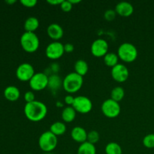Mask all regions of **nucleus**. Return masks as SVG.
<instances>
[{
	"instance_id": "nucleus-1",
	"label": "nucleus",
	"mask_w": 154,
	"mask_h": 154,
	"mask_svg": "<svg viewBox=\"0 0 154 154\" xmlns=\"http://www.w3.org/2000/svg\"><path fill=\"white\" fill-rule=\"evenodd\" d=\"M23 111L26 118L32 122L42 121L48 114V108L46 105L37 100L29 103H26Z\"/></svg>"
},
{
	"instance_id": "nucleus-2",
	"label": "nucleus",
	"mask_w": 154,
	"mask_h": 154,
	"mask_svg": "<svg viewBox=\"0 0 154 154\" xmlns=\"http://www.w3.org/2000/svg\"><path fill=\"white\" fill-rule=\"evenodd\" d=\"M84 84V78L76 72L68 74L63 81V87L67 93H75L81 90Z\"/></svg>"
},
{
	"instance_id": "nucleus-3",
	"label": "nucleus",
	"mask_w": 154,
	"mask_h": 154,
	"mask_svg": "<svg viewBox=\"0 0 154 154\" xmlns=\"http://www.w3.org/2000/svg\"><path fill=\"white\" fill-rule=\"evenodd\" d=\"M119 59L124 63H132L138 57V50L136 47L129 42H125L120 45L117 50Z\"/></svg>"
},
{
	"instance_id": "nucleus-4",
	"label": "nucleus",
	"mask_w": 154,
	"mask_h": 154,
	"mask_svg": "<svg viewBox=\"0 0 154 154\" xmlns=\"http://www.w3.org/2000/svg\"><path fill=\"white\" fill-rule=\"evenodd\" d=\"M58 139L57 136L51 131H46L40 135L38 138V146L45 153H51L57 147Z\"/></svg>"
},
{
	"instance_id": "nucleus-5",
	"label": "nucleus",
	"mask_w": 154,
	"mask_h": 154,
	"mask_svg": "<svg viewBox=\"0 0 154 154\" xmlns=\"http://www.w3.org/2000/svg\"><path fill=\"white\" fill-rule=\"evenodd\" d=\"M39 38L35 32H25L20 37V45L27 53H34L39 48Z\"/></svg>"
},
{
	"instance_id": "nucleus-6",
	"label": "nucleus",
	"mask_w": 154,
	"mask_h": 154,
	"mask_svg": "<svg viewBox=\"0 0 154 154\" xmlns=\"http://www.w3.org/2000/svg\"><path fill=\"white\" fill-rule=\"evenodd\" d=\"M101 109L104 115L108 118H115L118 117L121 111L120 103L111 99L104 101Z\"/></svg>"
},
{
	"instance_id": "nucleus-7",
	"label": "nucleus",
	"mask_w": 154,
	"mask_h": 154,
	"mask_svg": "<svg viewBox=\"0 0 154 154\" xmlns=\"http://www.w3.org/2000/svg\"><path fill=\"white\" fill-rule=\"evenodd\" d=\"M48 80L49 76L45 72H38L29 81V86L32 90L35 91H41L48 87Z\"/></svg>"
},
{
	"instance_id": "nucleus-8",
	"label": "nucleus",
	"mask_w": 154,
	"mask_h": 154,
	"mask_svg": "<svg viewBox=\"0 0 154 154\" xmlns=\"http://www.w3.org/2000/svg\"><path fill=\"white\" fill-rule=\"evenodd\" d=\"M72 107L76 111V112L84 114L91 111L93 108V103L92 101L87 96H79L75 98Z\"/></svg>"
},
{
	"instance_id": "nucleus-9",
	"label": "nucleus",
	"mask_w": 154,
	"mask_h": 154,
	"mask_svg": "<svg viewBox=\"0 0 154 154\" xmlns=\"http://www.w3.org/2000/svg\"><path fill=\"white\" fill-rule=\"evenodd\" d=\"M35 74V69L31 64L27 63H22L17 67L16 70V76L18 80L21 81H29L32 79Z\"/></svg>"
},
{
	"instance_id": "nucleus-10",
	"label": "nucleus",
	"mask_w": 154,
	"mask_h": 154,
	"mask_svg": "<svg viewBox=\"0 0 154 154\" xmlns=\"http://www.w3.org/2000/svg\"><path fill=\"white\" fill-rule=\"evenodd\" d=\"M65 53L64 45L59 42H51L47 46L45 50V54L47 57L51 60H58L63 57Z\"/></svg>"
},
{
	"instance_id": "nucleus-11",
	"label": "nucleus",
	"mask_w": 154,
	"mask_h": 154,
	"mask_svg": "<svg viewBox=\"0 0 154 154\" xmlns=\"http://www.w3.org/2000/svg\"><path fill=\"white\" fill-rule=\"evenodd\" d=\"M91 53L96 57H104L108 53V44L103 38L96 39L91 45Z\"/></svg>"
},
{
	"instance_id": "nucleus-12",
	"label": "nucleus",
	"mask_w": 154,
	"mask_h": 154,
	"mask_svg": "<svg viewBox=\"0 0 154 154\" xmlns=\"http://www.w3.org/2000/svg\"><path fill=\"white\" fill-rule=\"evenodd\" d=\"M129 70L125 65L118 63L111 69V76L115 81L123 83L129 78Z\"/></svg>"
},
{
	"instance_id": "nucleus-13",
	"label": "nucleus",
	"mask_w": 154,
	"mask_h": 154,
	"mask_svg": "<svg viewBox=\"0 0 154 154\" xmlns=\"http://www.w3.org/2000/svg\"><path fill=\"white\" fill-rule=\"evenodd\" d=\"M115 11L117 14L122 17H129L133 14L134 8L128 2H120L116 5Z\"/></svg>"
},
{
	"instance_id": "nucleus-14",
	"label": "nucleus",
	"mask_w": 154,
	"mask_h": 154,
	"mask_svg": "<svg viewBox=\"0 0 154 154\" xmlns=\"http://www.w3.org/2000/svg\"><path fill=\"white\" fill-rule=\"evenodd\" d=\"M47 32H48V36L56 42L62 38L64 34L63 29L62 28L61 26L57 23L50 24L47 29Z\"/></svg>"
},
{
	"instance_id": "nucleus-15",
	"label": "nucleus",
	"mask_w": 154,
	"mask_h": 154,
	"mask_svg": "<svg viewBox=\"0 0 154 154\" xmlns=\"http://www.w3.org/2000/svg\"><path fill=\"white\" fill-rule=\"evenodd\" d=\"M87 132L81 126H75L71 132L72 138L76 142L82 144L87 141Z\"/></svg>"
},
{
	"instance_id": "nucleus-16",
	"label": "nucleus",
	"mask_w": 154,
	"mask_h": 154,
	"mask_svg": "<svg viewBox=\"0 0 154 154\" xmlns=\"http://www.w3.org/2000/svg\"><path fill=\"white\" fill-rule=\"evenodd\" d=\"M4 96L10 102H15L20 96V90L15 86H8L4 90Z\"/></svg>"
},
{
	"instance_id": "nucleus-17",
	"label": "nucleus",
	"mask_w": 154,
	"mask_h": 154,
	"mask_svg": "<svg viewBox=\"0 0 154 154\" xmlns=\"http://www.w3.org/2000/svg\"><path fill=\"white\" fill-rule=\"evenodd\" d=\"M63 81L57 74H52L49 76L48 87L52 91H57L61 87H63Z\"/></svg>"
},
{
	"instance_id": "nucleus-18",
	"label": "nucleus",
	"mask_w": 154,
	"mask_h": 154,
	"mask_svg": "<svg viewBox=\"0 0 154 154\" xmlns=\"http://www.w3.org/2000/svg\"><path fill=\"white\" fill-rule=\"evenodd\" d=\"M39 26V21L35 17H29L24 23V29L28 32H35Z\"/></svg>"
},
{
	"instance_id": "nucleus-19",
	"label": "nucleus",
	"mask_w": 154,
	"mask_h": 154,
	"mask_svg": "<svg viewBox=\"0 0 154 154\" xmlns=\"http://www.w3.org/2000/svg\"><path fill=\"white\" fill-rule=\"evenodd\" d=\"M76 111L72 106H67L62 111V119L66 123H71L76 117Z\"/></svg>"
},
{
	"instance_id": "nucleus-20",
	"label": "nucleus",
	"mask_w": 154,
	"mask_h": 154,
	"mask_svg": "<svg viewBox=\"0 0 154 154\" xmlns=\"http://www.w3.org/2000/svg\"><path fill=\"white\" fill-rule=\"evenodd\" d=\"M78 154H96V146L88 141L82 143L78 147Z\"/></svg>"
},
{
	"instance_id": "nucleus-21",
	"label": "nucleus",
	"mask_w": 154,
	"mask_h": 154,
	"mask_svg": "<svg viewBox=\"0 0 154 154\" xmlns=\"http://www.w3.org/2000/svg\"><path fill=\"white\" fill-rule=\"evenodd\" d=\"M50 131L52 132L54 135L56 136H59V135H64L65 132H66V124L63 122L57 121L53 123L50 127Z\"/></svg>"
},
{
	"instance_id": "nucleus-22",
	"label": "nucleus",
	"mask_w": 154,
	"mask_h": 154,
	"mask_svg": "<svg viewBox=\"0 0 154 154\" xmlns=\"http://www.w3.org/2000/svg\"><path fill=\"white\" fill-rule=\"evenodd\" d=\"M89 66L87 62L84 60H79L75 64V72L81 76H84L87 74Z\"/></svg>"
},
{
	"instance_id": "nucleus-23",
	"label": "nucleus",
	"mask_w": 154,
	"mask_h": 154,
	"mask_svg": "<svg viewBox=\"0 0 154 154\" xmlns=\"http://www.w3.org/2000/svg\"><path fill=\"white\" fill-rule=\"evenodd\" d=\"M119 57L117 54H114L112 52H108L106 55L104 57V63L108 67H111L112 69L115 66L118 64Z\"/></svg>"
},
{
	"instance_id": "nucleus-24",
	"label": "nucleus",
	"mask_w": 154,
	"mask_h": 154,
	"mask_svg": "<svg viewBox=\"0 0 154 154\" xmlns=\"http://www.w3.org/2000/svg\"><path fill=\"white\" fill-rule=\"evenodd\" d=\"M124 96L125 90L122 87H116L111 90V99L116 102H120L124 98Z\"/></svg>"
},
{
	"instance_id": "nucleus-25",
	"label": "nucleus",
	"mask_w": 154,
	"mask_h": 154,
	"mask_svg": "<svg viewBox=\"0 0 154 154\" xmlns=\"http://www.w3.org/2000/svg\"><path fill=\"white\" fill-rule=\"evenodd\" d=\"M106 154H122V148L119 144L116 142H110L105 146Z\"/></svg>"
},
{
	"instance_id": "nucleus-26",
	"label": "nucleus",
	"mask_w": 154,
	"mask_h": 154,
	"mask_svg": "<svg viewBox=\"0 0 154 154\" xmlns=\"http://www.w3.org/2000/svg\"><path fill=\"white\" fill-rule=\"evenodd\" d=\"M143 144L149 149L154 148V134H148L143 139Z\"/></svg>"
},
{
	"instance_id": "nucleus-27",
	"label": "nucleus",
	"mask_w": 154,
	"mask_h": 154,
	"mask_svg": "<svg viewBox=\"0 0 154 154\" xmlns=\"http://www.w3.org/2000/svg\"><path fill=\"white\" fill-rule=\"evenodd\" d=\"M99 134L97 131L93 130L90 131L88 134H87V141L88 142L91 143V144H95L99 141Z\"/></svg>"
},
{
	"instance_id": "nucleus-28",
	"label": "nucleus",
	"mask_w": 154,
	"mask_h": 154,
	"mask_svg": "<svg viewBox=\"0 0 154 154\" xmlns=\"http://www.w3.org/2000/svg\"><path fill=\"white\" fill-rule=\"evenodd\" d=\"M116 13L115 10H112V9H108L105 12V14H104V17H105V20L108 21H112L115 19L116 17Z\"/></svg>"
},
{
	"instance_id": "nucleus-29",
	"label": "nucleus",
	"mask_w": 154,
	"mask_h": 154,
	"mask_svg": "<svg viewBox=\"0 0 154 154\" xmlns=\"http://www.w3.org/2000/svg\"><path fill=\"white\" fill-rule=\"evenodd\" d=\"M60 8L64 12H69L72 9V4L70 2L68 1H63V2L60 5Z\"/></svg>"
},
{
	"instance_id": "nucleus-30",
	"label": "nucleus",
	"mask_w": 154,
	"mask_h": 154,
	"mask_svg": "<svg viewBox=\"0 0 154 154\" xmlns=\"http://www.w3.org/2000/svg\"><path fill=\"white\" fill-rule=\"evenodd\" d=\"M24 99L26 102V103H29V102H34L35 99V94L32 91H27L24 94Z\"/></svg>"
},
{
	"instance_id": "nucleus-31",
	"label": "nucleus",
	"mask_w": 154,
	"mask_h": 154,
	"mask_svg": "<svg viewBox=\"0 0 154 154\" xmlns=\"http://www.w3.org/2000/svg\"><path fill=\"white\" fill-rule=\"evenodd\" d=\"M20 3L26 8H33L37 5L36 0H21Z\"/></svg>"
},
{
	"instance_id": "nucleus-32",
	"label": "nucleus",
	"mask_w": 154,
	"mask_h": 154,
	"mask_svg": "<svg viewBox=\"0 0 154 154\" xmlns=\"http://www.w3.org/2000/svg\"><path fill=\"white\" fill-rule=\"evenodd\" d=\"M75 97H73L72 95H68V96H66V98H65V102H66L69 106H72V105H73L74 103V101H75Z\"/></svg>"
},
{
	"instance_id": "nucleus-33",
	"label": "nucleus",
	"mask_w": 154,
	"mask_h": 154,
	"mask_svg": "<svg viewBox=\"0 0 154 154\" xmlns=\"http://www.w3.org/2000/svg\"><path fill=\"white\" fill-rule=\"evenodd\" d=\"M74 49V45L71 43H66V45H64V50L66 53H72L73 52Z\"/></svg>"
},
{
	"instance_id": "nucleus-34",
	"label": "nucleus",
	"mask_w": 154,
	"mask_h": 154,
	"mask_svg": "<svg viewBox=\"0 0 154 154\" xmlns=\"http://www.w3.org/2000/svg\"><path fill=\"white\" fill-rule=\"evenodd\" d=\"M60 70V65L57 63H54L51 66V71L54 74H57Z\"/></svg>"
},
{
	"instance_id": "nucleus-35",
	"label": "nucleus",
	"mask_w": 154,
	"mask_h": 154,
	"mask_svg": "<svg viewBox=\"0 0 154 154\" xmlns=\"http://www.w3.org/2000/svg\"><path fill=\"white\" fill-rule=\"evenodd\" d=\"M47 2L50 5H61V3L63 2V0H48Z\"/></svg>"
},
{
	"instance_id": "nucleus-36",
	"label": "nucleus",
	"mask_w": 154,
	"mask_h": 154,
	"mask_svg": "<svg viewBox=\"0 0 154 154\" xmlns=\"http://www.w3.org/2000/svg\"><path fill=\"white\" fill-rule=\"evenodd\" d=\"M69 1L72 3V5H73L74 4H78V3H80L81 2V0H69Z\"/></svg>"
},
{
	"instance_id": "nucleus-37",
	"label": "nucleus",
	"mask_w": 154,
	"mask_h": 154,
	"mask_svg": "<svg viewBox=\"0 0 154 154\" xmlns=\"http://www.w3.org/2000/svg\"><path fill=\"white\" fill-rule=\"evenodd\" d=\"M5 2L8 3V4L12 5V4H14V3L16 2V1H15V0H6Z\"/></svg>"
},
{
	"instance_id": "nucleus-38",
	"label": "nucleus",
	"mask_w": 154,
	"mask_h": 154,
	"mask_svg": "<svg viewBox=\"0 0 154 154\" xmlns=\"http://www.w3.org/2000/svg\"><path fill=\"white\" fill-rule=\"evenodd\" d=\"M45 154H54V153H53L52 152H51V153H45Z\"/></svg>"
},
{
	"instance_id": "nucleus-39",
	"label": "nucleus",
	"mask_w": 154,
	"mask_h": 154,
	"mask_svg": "<svg viewBox=\"0 0 154 154\" xmlns=\"http://www.w3.org/2000/svg\"><path fill=\"white\" fill-rule=\"evenodd\" d=\"M26 154H31V153H26Z\"/></svg>"
},
{
	"instance_id": "nucleus-40",
	"label": "nucleus",
	"mask_w": 154,
	"mask_h": 154,
	"mask_svg": "<svg viewBox=\"0 0 154 154\" xmlns=\"http://www.w3.org/2000/svg\"><path fill=\"white\" fill-rule=\"evenodd\" d=\"M66 154H71V153H66Z\"/></svg>"
}]
</instances>
